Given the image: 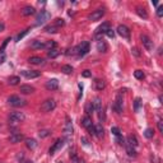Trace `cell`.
<instances>
[{"label": "cell", "instance_id": "31", "mask_svg": "<svg viewBox=\"0 0 163 163\" xmlns=\"http://www.w3.org/2000/svg\"><path fill=\"white\" fill-rule=\"evenodd\" d=\"M140 106H142V100H140V98H135V101H134V111L138 112Z\"/></svg>", "mask_w": 163, "mask_h": 163}, {"label": "cell", "instance_id": "12", "mask_svg": "<svg viewBox=\"0 0 163 163\" xmlns=\"http://www.w3.org/2000/svg\"><path fill=\"white\" fill-rule=\"evenodd\" d=\"M24 139V135L23 134H21V133H13L10 136H9V140H10V143H19V142H22V140Z\"/></svg>", "mask_w": 163, "mask_h": 163}, {"label": "cell", "instance_id": "4", "mask_svg": "<svg viewBox=\"0 0 163 163\" xmlns=\"http://www.w3.org/2000/svg\"><path fill=\"white\" fill-rule=\"evenodd\" d=\"M8 120L10 124H17V122H21V121L24 120V115L22 112H17V111H14V112H10V115L8 116Z\"/></svg>", "mask_w": 163, "mask_h": 163}, {"label": "cell", "instance_id": "51", "mask_svg": "<svg viewBox=\"0 0 163 163\" xmlns=\"http://www.w3.org/2000/svg\"><path fill=\"white\" fill-rule=\"evenodd\" d=\"M25 163H33V162H25Z\"/></svg>", "mask_w": 163, "mask_h": 163}, {"label": "cell", "instance_id": "50", "mask_svg": "<svg viewBox=\"0 0 163 163\" xmlns=\"http://www.w3.org/2000/svg\"><path fill=\"white\" fill-rule=\"evenodd\" d=\"M4 28H5L4 23H0V32H3V31H4Z\"/></svg>", "mask_w": 163, "mask_h": 163}, {"label": "cell", "instance_id": "48", "mask_svg": "<svg viewBox=\"0 0 163 163\" xmlns=\"http://www.w3.org/2000/svg\"><path fill=\"white\" fill-rule=\"evenodd\" d=\"M73 161H74L75 163H84V161L80 158H78V157H75V158H73Z\"/></svg>", "mask_w": 163, "mask_h": 163}, {"label": "cell", "instance_id": "32", "mask_svg": "<svg viewBox=\"0 0 163 163\" xmlns=\"http://www.w3.org/2000/svg\"><path fill=\"white\" fill-rule=\"evenodd\" d=\"M45 31L47 32V33H56L57 32V28L55 27V25H46V27H45Z\"/></svg>", "mask_w": 163, "mask_h": 163}, {"label": "cell", "instance_id": "36", "mask_svg": "<svg viewBox=\"0 0 163 163\" xmlns=\"http://www.w3.org/2000/svg\"><path fill=\"white\" fill-rule=\"evenodd\" d=\"M144 135H145V138H148V139L153 138V135H154V130H152V129H146L145 131H144Z\"/></svg>", "mask_w": 163, "mask_h": 163}, {"label": "cell", "instance_id": "34", "mask_svg": "<svg viewBox=\"0 0 163 163\" xmlns=\"http://www.w3.org/2000/svg\"><path fill=\"white\" fill-rule=\"evenodd\" d=\"M134 75H135V78L136 79H140V80H142V79H144V73L142 72V70H135V72H134Z\"/></svg>", "mask_w": 163, "mask_h": 163}, {"label": "cell", "instance_id": "8", "mask_svg": "<svg viewBox=\"0 0 163 163\" xmlns=\"http://www.w3.org/2000/svg\"><path fill=\"white\" fill-rule=\"evenodd\" d=\"M116 32H117V33H119L122 38H126V40H129V38H130V30L126 27L125 24H120L119 27H117Z\"/></svg>", "mask_w": 163, "mask_h": 163}, {"label": "cell", "instance_id": "24", "mask_svg": "<svg viewBox=\"0 0 163 163\" xmlns=\"http://www.w3.org/2000/svg\"><path fill=\"white\" fill-rule=\"evenodd\" d=\"M136 13H138L139 17H142V18H144V19L148 18V13H146V10H145L144 8H142V6H138V8H136Z\"/></svg>", "mask_w": 163, "mask_h": 163}, {"label": "cell", "instance_id": "7", "mask_svg": "<svg viewBox=\"0 0 163 163\" xmlns=\"http://www.w3.org/2000/svg\"><path fill=\"white\" fill-rule=\"evenodd\" d=\"M108 30H110V23H108V22H105V23H102L100 27H97V30H96V33H94L96 38H101L102 34H105Z\"/></svg>", "mask_w": 163, "mask_h": 163}, {"label": "cell", "instance_id": "2", "mask_svg": "<svg viewBox=\"0 0 163 163\" xmlns=\"http://www.w3.org/2000/svg\"><path fill=\"white\" fill-rule=\"evenodd\" d=\"M8 103L13 107H22L25 105V101L22 100V98L18 97V96H10V97L8 98Z\"/></svg>", "mask_w": 163, "mask_h": 163}, {"label": "cell", "instance_id": "25", "mask_svg": "<svg viewBox=\"0 0 163 163\" xmlns=\"http://www.w3.org/2000/svg\"><path fill=\"white\" fill-rule=\"evenodd\" d=\"M25 145L30 149H34L37 146V142L34 139H25Z\"/></svg>", "mask_w": 163, "mask_h": 163}, {"label": "cell", "instance_id": "20", "mask_svg": "<svg viewBox=\"0 0 163 163\" xmlns=\"http://www.w3.org/2000/svg\"><path fill=\"white\" fill-rule=\"evenodd\" d=\"M31 47L32 49H34V50L45 49V42H42V41H40V40H34V41H32Z\"/></svg>", "mask_w": 163, "mask_h": 163}, {"label": "cell", "instance_id": "35", "mask_svg": "<svg viewBox=\"0 0 163 163\" xmlns=\"http://www.w3.org/2000/svg\"><path fill=\"white\" fill-rule=\"evenodd\" d=\"M93 111H94L93 103H92V102H89V103L87 105V106H85V112H87L88 115H91L92 112H93Z\"/></svg>", "mask_w": 163, "mask_h": 163}, {"label": "cell", "instance_id": "30", "mask_svg": "<svg viewBox=\"0 0 163 163\" xmlns=\"http://www.w3.org/2000/svg\"><path fill=\"white\" fill-rule=\"evenodd\" d=\"M54 25H55L56 28H60V27H63V25H65V22H64V19H61V18H56L55 21H54Z\"/></svg>", "mask_w": 163, "mask_h": 163}, {"label": "cell", "instance_id": "39", "mask_svg": "<svg viewBox=\"0 0 163 163\" xmlns=\"http://www.w3.org/2000/svg\"><path fill=\"white\" fill-rule=\"evenodd\" d=\"M28 31H30V30H25V31H23V32H22V33H19V34H18V36H17V37H15V41H21V40H22V38H23V37L25 36V34H27V33H28Z\"/></svg>", "mask_w": 163, "mask_h": 163}, {"label": "cell", "instance_id": "10", "mask_svg": "<svg viewBox=\"0 0 163 163\" xmlns=\"http://www.w3.org/2000/svg\"><path fill=\"white\" fill-rule=\"evenodd\" d=\"M140 40H142L143 42V46L145 47L148 51H152L153 47H154V45H153V41L149 38L148 36H145V34H142V37H140Z\"/></svg>", "mask_w": 163, "mask_h": 163}, {"label": "cell", "instance_id": "22", "mask_svg": "<svg viewBox=\"0 0 163 163\" xmlns=\"http://www.w3.org/2000/svg\"><path fill=\"white\" fill-rule=\"evenodd\" d=\"M103 134H105V130H103V127H102L101 124H98V125L94 126V135L96 136L102 138V136H103Z\"/></svg>", "mask_w": 163, "mask_h": 163}, {"label": "cell", "instance_id": "6", "mask_svg": "<svg viewBox=\"0 0 163 163\" xmlns=\"http://www.w3.org/2000/svg\"><path fill=\"white\" fill-rule=\"evenodd\" d=\"M50 17H51V14L47 10H41L36 17V23L37 24H43L46 21H49Z\"/></svg>", "mask_w": 163, "mask_h": 163}, {"label": "cell", "instance_id": "28", "mask_svg": "<svg viewBox=\"0 0 163 163\" xmlns=\"http://www.w3.org/2000/svg\"><path fill=\"white\" fill-rule=\"evenodd\" d=\"M8 82H9V84L10 85H17V84H19L21 79H19V76H10Z\"/></svg>", "mask_w": 163, "mask_h": 163}, {"label": "cell", "instance_id": "46", "mask_svg": "<svg viewBox=\"0 0 163 163\" xmlns=\"http://www.w3.org/2000/svg\"><path fill=\"white\" fill-rule=\"evenodd\" d=\"M5 59H6L5 54H4V52H0V65H1V64L5 61Z\"/></svg>", "mask_w": 163, "mask_h": 163}, {"label": "cell", "instance_id": "5", "mask_svg": "<svg viewBox=\"0 0 163 163\" xmlns=\"http://www.w3.org/2000/svg\"><path fill=\"white\" fill-rule=\"evenodd\" d=\"M75 51H76V54H78V55H80V56L87 55L88 51H89V42H87V41H83L79 46L75 47Z\"/></svg>", "mask_w": 163, "mask_h": 163}, {"label": "cell", "instance_id": "9", "mask_svg": "<svg viewBox=\"0 0 163 163\" xmlns=\"http://www.w3.org/2000/svg\"><path fill=\"white\" fill-rule=\"evenodd\" d=\"M103 15H105V10H103V9H96V10L92 13V14H89L88 19H89V21H92V22L100 21V19L103 17Z\"/></svg>", "mask_w": 163, "mask_h": 163}, {"label": "cell", "instance_id": "27", "mask_svg": "<svg viewBox=\"0 0 163 163\" xmlns=\"http://www.w3.org/2000/svg\"><path fill=\"white\" fill-rule=\"evenodd\" d=\"M126 151H127V154H129L130 157H136V151H135V148H133V146H130V145L126 144Z\"/></svg>", "mask_w": 163, "mask_h": 163}, {"label": "cell", "instance_id": "44", "mask_svg": "<svg viewBox=\"0 0 163 163\" xmlns=\"http://www.w3.org/2000/svg\"><path fill=\"white\" fill-rule=\"evenodd\" d=\"M106 34H107V36L110 37V38H113V37H115V32H113L112 30H111V28H110V30H108V31L106 32Z\"/></svg>", "mask_w": 163, "mask_h": 163}, {"label": "cell", "instance_id": "11", "mask_svg": "<svg viewBox=\"0 0 163 163\" xmlns=\"http://www.w3.org/2000/svg\"><path fill=\"white\" fill-rule=\"evenodd\" d=\"M22 75L25 76L27 79H34V78H38L41 75V73L37 72V70H23Z\"/></svg>", "mask_w": 163, "mask_h": 163}, {"label": "cell", "instance_id": "26", "mask_svg": "<svg viewBox=\"0 0 163 163\" xmlns=\"http://www.w3.org/2000/svg\"><path fill=\"white\" fill-rule=\"evenodd\" d=\"M59 51H57L56 49H52V50H49V52H47V56L50 57V59H55V57L59 56Z\"/></svg>", "mask_w": 163, "mask_h": 163}, {"label": "cell", "instance_id": "49", "mask_svg": "<svg viewBox=\"0 0 163 163\" xmlns=\"http://www.w3.org/2000/svg\"><path fill=\"white\" fill-rule=\"evenodd\" d=\"M131 51H133V54H134L135 56H140V52L138 51V49H133Z\"/></svg>", "mask_w": 163, "mask_h": 163}, {"label": "cell", "instance_id": "37", "mask_svg": "<svg viewBox=\"0 0 163 163\" xmlns=\"http://www.w3.org/2000/svg\"><path fill=\"white\" fill-rule=\"evenodd\" d=\"M111 133H112L115 136H120V135H121V131H120V129H119V127H116V126L111 127Z\"/></svg>", "mask_w": 163, "mask_h": 163}, {"label": "cell", "instance_id": "1", "mask_svg": "<svg viewBox=\"0 0 163 163\" xmlns=\"http://www.w3.org/2000/svg\"><path fill=\"white\" fill-rule=\"evenodd\" d=\"M56 107V102L54 100H46L45 102H42L41 105V111L42 112H51L52 110H55Z\"/></svg>", "mask_w": 163, "mask_h": 163}, {"label": "cell", "instance_id": "42", "mask_svg": "<svg viewBox=\"0 0 163 163\" xmlns=\"http://www.w3.org/2000/svg\"><path fill=\"white\" fill-rule=\"evenodd\" d=\"M157 15H158V17H162V15H163V5H161V6H158V8H157Z\"/></svg>", "mask_w": 163, "mask_h": 163}, {"label": "cell", "instance_id": "19", "mask_svg": "<svg viewBox=\"0 0 163 163\" xmlns=\"http://www.w3.org/2000/svg\"><path fill=\"white\" fill-rule=\"evenodd\" d=\"M64 134H65V135H72L73 134V125H72V121L69 119L66 120V124H65V126H64Z\"/></svg>", "mask_w": 163, "mask_h": 163}, {"label": "cell", "instance_id": "38", "mask_svg": "<svg viewBox=\"0 0 163 163\" xmlns=\"http://www.w3.org/2000/svg\"><path fill=\"white\" fill-rule=\"evenodd\" d=\"M38 135H40L41 138H46V136L50 135V130H41V131L38 133Z\"/></svg>", "mask_w": 163, "mask_h": 163}, {"label": "cell", "instance_id": "13", "mask_svg": "<svg viewBox=\"0 0 163 163\" xmlns=\"http://www.w3.org/2000/svg\"><path fill=\"white\" fill-rule=\"evenodd\" d=\"M64 145V140H61V139H57L55 143H54V145L51 146L50 148V151H49V153L50 154H54V153H55L56 151H59L60 148H61V146Z\"/></svg>", "mask_w": 163, "mask_h": 163}, {"label": "cell", "instance_id": "41", "mask_svg": "<svg viewBox=\"0 0 163 163\" xmlns=\"http://www.w3.org/2000/svg\"><path fill=\"white\" fill-rule=\"evenodd\" d=\"M97 113H98V119H100L101 121H103V120H105V112H103V108L98 110V111H97Z\"/></svg>", "mask_w": 163, "mask_h": 163}, {"label": "cell", "instance_id": "43", "mask_svg": "<svg viewBox=\"0 0 163 163\" xmlns=\"http://www.w3.org/2000/svg\"><path fill=\"white\" fill-rule=\"evenodd\" d=\"M157 126H158L159 133H163V121H161V120H159L158 122H157Z\"/></svg>", "mask_w": 163, "mask_h": 163}, {"label": "cell", "instance_id": "21", "mask_svg": "<svg viewBox=\"0 0 163 163\" xmlns=\"http://www.w3.org/2000/svg\"><path fill=\"white\" fill-rule=\"evenodd\" d=\"M28 63L30 64H33V65H41L43 63V59L40 56H32L28 59Z\"/></svg>", "mask_w": 163, "mask_h": 163}, {"label": "cell", "instance_id": "33", "mask_svg": "<svg viewBox=\"0 0 163 163\" xmlns=\"http://www.w3.org/2000/svg\"><path fill=\"white\" fill-rule=\"evenodd\" d=\"M56 47V42L55 41H49V42L45 43V49H49V50H52Z\"/></svg>", "mask_w": 163, "mask_h": 163}, {"label": "cell", "instance_id": "3", "mask_svg": "<svg viewBox=\"0 0 163 163\" xmlns=\"http://www.w3.org/2000/svg\"><path fill=\"white\" fill-rule=\"evenodd\" d=\"M82 125L85 127V129L89 131V134L91 135H94V125H93V122H92V119L89 116H85V117H83L82 119Z\"/></svg>", "mask_w": 163, "mask_h": 163}, {"label": "cell", "instance_id": "47", "mask_svg": "<svg viewBox=\"0 0 163 163\" xmlns=\"http://www.w3.org/2000/svg\"><path fill=\"white\" fill-rule=\"evenodd\" d=\"M80 142L83 143V145H85V146H88V145H89V142H88V139H87V138H84V136H83V138L80 139Z\"/></svg>", "mask_w": 163, "mask_h": 163}, {"label": "cell", "instance_id": "45", "mask_svg": "<svg viewBox=\"0 0 163 163\" xmlns=\"http://www.w3.org/2000/svg\"><path fill=\"white\" fill-rule=\"evenodd\" d=\"M82 75H83V76H84V78H89V76H91V75H92V73H91V72H89V70H84V72H83V73H82Z\"/></svg>", "mask_w": 163, "mask_h": 163}, {"label": "cell", "instance_id": "40", "mask_svg": "<svg viewBox=\"0 0 163 163\" xmlns=\"http://www.w3.org/2000/svg\"><path fill=\"white\" fill-rule=\"evenodd\" d=\"M9 41H10V38H6V40H4V42H3V45L0 46V52H4V50H5L6 45L9 43Z\"/></svg>", "mask_w": 163, "mask_h": 163}, {"label": "cell", "instance_id": "18", "mask_svg": "<svg viewBox=\"0 0 163 163\" xmlns=\"http://www.w3.org/2000/svg\"><path fill=\"white\" fill-rule=\"evenodd\" d=\"M105 88H106V83H105V80H102V79H96L94 80V89H97V91H103Z\"/></svg>", "mask_w": 163, "mask_h": 163}, {"label": "cell", "instance_id": "16", "mask_svg": "<svg viewBox=\"0 0 163 163\" xmlns=\"http://www.w3.org/2000/svg\"><path fill=\"white\" fill-rule=\"evenodd\" d=\"M126 140H127V145L133 146V148H136V146L139 145V142H138V139H136L135 135H129Z\"/></svg>", "mask_w": 163, "mask_h": 163}, {"label": "cell", "instance_id": "15", "mask_svg": "<svg viewBox=\"0 0 163 163\" xmlns=\"http://www.w3.org/2000/svg\"><path fill=\"white\" fill-rule=\"evenodd\" d=\"M19 91H21V93H23V94H31V93H33L34 92V88L32 87V85L23 84V85H21Z\"/></svg>", "mask_w": 163, "mask_h": 163}, {"label": "cell", "instance_id": "23", "mask_svg": "<svg viewBox=\"0 0 163 163\" xmlns=\"http://www.w3.org/2000/svg\"><path fill=\"white\" fill-rule=\"evenodd\" d=\"M97 50L100 51V52H106L107 51V43L105 42L103 40H100L97 42Z\"/></svg>", "mask_w": 163, "mask_h": 163}, {"label": "cell", "instance_id": "14", "mask_svg": "<svg viewBox=\"0 0 163 163\" xmlns=\"http://www.w3.org/2000/svg\"><path fill=\"white\" fill-rule=\"evenodd\" d=\"M46 88L49 91H56L59 88V80L57 79H50L49 82L46 83Z\"/></svg>", "mask_w": 163, "mask_h": 163}, {"label": "cell", "instance_id": "29", "mask_svg": "<svg viewBox=\"0 0 163 163\" xmlns=\"http://www.w3.org/2000/svg\"><path fill=\"white\" fill-rule=\"evenodd\" d=\"M61 72L64 74H72L73 73V66L72 65H64L61 68Z\"/></svg>", "mask_w": 163, "mask_h": 163}, {"label": "cell", "instance_id": "17", "mask_svg": "<svg viewBox=\"0 0 163 163\" xmlns=\"http://www.w3.org/2000/svg\"><path fill=\"white\" fill-rule=\"evenodd\" d=\"M34 13H36V9H34L33 6H31V5H27V6H24V8L22 9V14L25 15V17L34 14Z\"/></svg>", "mask_w": 163, "mask_h": 163}]
</instances>
